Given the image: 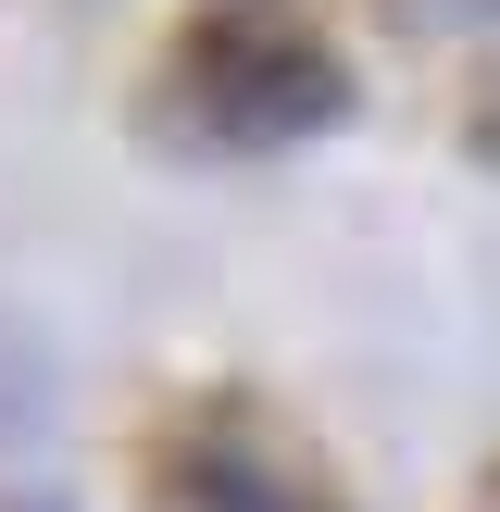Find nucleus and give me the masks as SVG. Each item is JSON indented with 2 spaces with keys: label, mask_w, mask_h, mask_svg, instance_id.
Instances as JSON below:
<instances>
[{
  "label": "nucleus",
  "mask_w": 500,
  "mask_h": 512,
  "mask_svg": "<svg viewBox=\"0 0 500 512\" xmlns=\"http://www.w3.org/2000/svg\"><path fill=\"white\" fill-rule=\"evenodd\" d=\"M175 488H188L200 512H338V500H325V488H313V475H300L288 450L250 425V413L200 425V438L175 450Z\"/></svg>",
  "instance_id": "2"
},
{
  "label": "nucleus",
  "mask_w": 500,
  "mask_h": 512,
  "mask_svg": "<svg viewBox=\"0 0 500 512\" xmlns=\"http://www.w3.org/2000/svg\"><path fill=\"white\" fill-rule=\"evenodd\" d=\"M163 113L213 150H300L350 113V63L288 13H200L163 63Z\"/></svg>",
  "instance_id": "1"
},
{
  "label": "nucleus",
  "mask_w": 500,
  "mask_h": 512,
  "mask_svg": "<svg viewBox=\"0 0 500 512\" xmlns=\"http://www.w3.org/2000/svg\"><path fill=\"white\" fill-rule=\"evenodd\" d=\"M50 388H63V375H50V350L25 338L13 313H0V450H13V438H38V425H50Z\"/></svg>",
  "instance_id": "3"
}]
</instances>
